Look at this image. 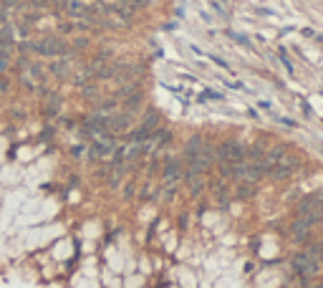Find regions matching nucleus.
Segmentation results:
<instances>
[{"label":"nucleus","mask_w":323,"mask_h":288,"mask_svg":"<svg viewBox=\"0 0 323 288\" xmlns=\"http://www.w3.org/2000/svg\"><path fill=\"white\" fill-rule=\"evenodd\" d=\"M73 58H76V53H66V56H58V58H51V63H48V74L51 76H56V79H66L69 74H71V69H73Z\"/></svg>","instance_id":"obj_4"},{"label":"nucleus","mask_w":323,"mask_h":288,"mask_svg":"<svg viewBox=\"0 0 323 288\" xmlns=\"http://www.w3.org/2000/svg\"><path fill=\"white\" fill-rule=\"evenodd\" d=\"M290 268L298 278H313L321 271V260L316 255H311L308 250H303V253H295L290 258Z\"/></svg>","instance_id":"obj_2"},{"label":"nucleus","mask_w":323,"mask_h":288,"mask_svg":"<svg viewBox=\"0 0 323 288\" xmlns=\"http://www.w3.org/2000/svg\"><path fill=\"white\" fill-rule=\"evenodd\" d=\"M321 205H323V195H308L298 203L295 215H316L321 210Z\"/></svg>","instance_id":"obj_6"},{"label":"nucleus","mask_w":323,"mask_h":288,"mask_svg":"<svg viewBox=\"0 0 323 288\" xmlns=\"http://www.w3.org/2000/svg\"><path fill=\"white\" fill-rule=\"evenodd\" d=\"M255 185L257 182H238V187H232V197H238V200H250V197L257 192Z\"/></svg>","instance_id":"obj_8"},{"label":"nucleus","mask_w":323,"mask_h":288,"mask_svg":"<svg viewBox=\"0 0 323 288\" xmlns=\"http://www.w3.org/2000/svg\"><path fill=\"white\" fill-rule=\"evenodd\" d=\"M81 96L86 99V101H91V104H99L104 96H101V91H99V86L96 83H86V86H81Z\"/></svg>","instance_id":"obj_9"},{"label":"nucleus","mask_w":323,"mask_h":288,"mask_svg":"<svg viewBox=\"0 0 323 288\" xmlns=\"http://www.w3.org/2000/svg\"><path fill=\"white\" fill-rule=\"evenodd\" d=\"M157 192H159V187H154V185H149V182H146V185H142V190H139L137 197H139L142 203H146V200H154Z\"/></svg>","instance_id":"obj_11"},{"label":"nucleus","mask_w":323,"mask_h":288,"mask_svg":"<svg viewBox=\"0 0 323 288\" xmlns=\"http://www.w3.org/2000/svg\"><path fill=\"white\" fill-rule=\"evenodd\" d=\"M33 53L43 58H58V56L71 53V48H69V41H63L61 36H43L38 41L33 38Z\"/></svg>","instance_id":"obj_1"},{"label":"nucleus","mask_w":323,"mask_h":288,"mask_svg":"<svg viewBox=\"0 0 323 288\" xmlns=\"http://www.w3.org/2000/svg\"><path fill=\"white\" fill-rule=\"evenodd\" d=\"M119 3H124L129 10H142L149 5V0H119Z\"/></svg>","instance_id":"obj_12"},{"label":"nucleus","mask_w":323,"mask_h":288,"mask_svg":"<svg viewBox=\"0 0 323 288\" xmlns=\"http://www.w3.org/2000/svg\"><path fill=\"white\" fill-rule=\"evenodd\" d=\"M273 122L283 124V126H288V129H295V126H298V124H295L293 119H288V117H278V114H273Z\"/></svg>","instance_id":"obj_13"},{"label":"nucleus","mask_w":323,"mask_h":288,"mask_svg":"<svg viewBox=\"0 0 323 288\" xmlns=\"http://www.w3.org/2000/svg\"><path fill=\"white\" fill-rule=\"evenodd\" d=\"M300 157L298 154H290V152H286L283 157H281V162H278L273 169H270V174L268 177H273V180H288V177H293L298 169H300Z\"/></svg>","instance_id":"obj_3"},{"label":"nucleus","mask_w":323,"mask_h":288,"mask_svg":"<svg viewBox=\"0 0 323 288\" xmlns=\"http://www.w3.org/2000/svg\"><path fill=\"white\" fill-rule=\"evenodd\" d=\"M205 99H215V101H222L225 96H222L220 91H215V88H207V91H205V96H202V101H205Z\"/></svg>","instance_id":"obj_16"},{"label":"nucleus","mask_w":323,"mask_h":288,"mask_svg":"<svg viewBox=\"0 0 323 288\" xmlns=\"http://www.w3.org/2000/svg\"><path fill=\"white\" fill-rule=\"evenodd\" d=\"M278 58H281V61H283V66H286V69H288V71H293V63H290V58L286 56V51H283V48H281V51H278Z\"/></svg>","instance_id":"obj_17"},{"label":"nucleus","mask_w":323,"mask_h":288,"mask_svg":"<svg viewBox=\"0 0 323 288\" xmlns=\"http://www.w3.org/2000/svg\"><path fill=\"white\" fill-rule=\"evenodd\" d=\"M227 36H230L232 41H238V43H240V46H250V41H248V38H245L243 33H235V31H230Z\"/></svg>","instance_id":"obj_15"},{"label":"nucleus","mask_w":323,"mask_h":288,"mask_svg":"<svg viewBox=\"0 0 323 288\" xmlns=\"http://www.w3.org/2000/svg\"><path fill=\"white\" fill-rule=\"evenodd\" d=\"M10 66H13L10 58H3V56H0V76H5V74L10 71Z\"/></svg>","instance_id":"obj_14"},{"label":"nucleus","mask_w":323,"mask_h":288,"mask_svg":"<svg viewBox=\"0 0 323 288\" xmlns=\"http://www.w3.org/2000/svg\"><path fill=\"white\" fill-rule=\"evenodd\" d=\"M89 46H91V38H89V36H71V41H69L71 53H81V51H86Z\"/></svg>","instance_id":"obj_10"},{"label":"nucleus","mask_w":323,"mask_h":288,"mask_svg":"<svg viewBox=\"0 0 323 288\" xmlns=\"http://www.w3.org/2000/svg\"><path fill=\"white\" fill-rule=\"evenodd\" d=\"M212 195H215V200H217V205H220L222 210H227V205L232 203V187L225 185V182L215 185V187H212Z\"/></svg>","instance_id":"obj_7"},{"label":"nucleus","mask_w":323,"mask_h":288,"mask_svg":"<svg viewBox=\"0 0 323 288\" xmlns=\"http://www.w3.org/2000/svg\"><path fill=\"white\" fill-rule=\"evenodd\" d=\"M182 174H184L182 160H175V157H167V160H164V165H162V177H164L169 185L182 182Z\"/></svg>","instance_id":"obj_5"},{"label":"nucleus","mask_w":323,"mask_h":288,"mask_svg":"<svg viewBox=\"0 0 323 288\" xmlns=\"http://www.w3.org/2000/svg\"><path fill=\"white\" fill-rule=\"evenodd\" d=\"M210 61H212V63H215V66H220V69H225V71H227V69H230V66H227V61H222V58H220V56H210Z\"/></svg>","instance_id":"obj_18"},{"label":"nucleus","mask_w":323,"mask_h":288,"mask_svg":"<svg viewBox=\"0 0 323 288\" xmlns=\"http://www.w3.org/2000/svg\"><path fill=\"white\" fill-rule=\"evenodd\" d=\"M227 88H235V91H245V83H240V81H230Z\"/></svg>","instance_id":"obj_20"},{"label":"nucleus","mask_w":323,"mask_h":288,"mask_svg":"<svg viewBox=\"0 0 323 288\" xmlns=\"http://www.w3.org/2000/svg\"><path fill=\"white\" fill-rule=\"evenodd\" d=\"M137 195V185H126V190H124V197L129 200V197H134Z\"/></svg>","instance_id":"obj_19"}]
</instances>
